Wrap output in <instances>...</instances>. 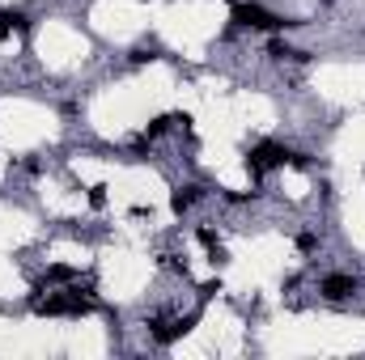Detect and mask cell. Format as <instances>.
Masks as SVG:
<instances>
[{"label":"cell","instance_id":"8992f818","mask_svg":"<svg viewBox=\"0 0 365 360\" xmlns=\"http://www.w3.org/2000/svg\"><path fill=\"white\" fill-rule=\"evenodd\" d=\"M26 25H30V17L21 8H0V38L13 34V30H26Z\"/></svg>","mask_w":365,"mask_h":360},{"label":"cell","instance_id":"7a4b0ae2","mask_svg":"<svg viewBox=\"0 0 365 360\" xmlns=\"http://www.w3.org/2000/svg\"><path fill=\"white\" fill-rule=\"evenodd\" d=\"M34 310L38 314H64V318H81L94 310L89 297H81V284L68 289V293H51V297H34Z\"/></svg>","mask_w":365,"mask_h":360},{"label":"cell","instance_id":"9c48e42d","mask_svg":"<svg viewBox=\"0 0 365 360\" xmlns=\"http://www.w3.org/2000/svg\"><path fill=\"white\" fill-rule=\"evenodd\" d=\"M132 64H145V59H157V47H132V55H128Z\"/></svg>","mask_w":365,"mask_h":360},{"label":"cell","instance_id":"5b68a950","mask_svg":"<svg viewBox=\"0 0 365 360\" xmlns=\"http://www.w3.org/2000/svg\"><path fill=\"white\" fill-rule=\"evenodd\" d=\"M200 195H204V187H196V182H183V187H174V195H170V212H174V216L191 212Z\"/></svg>","mask_w":365,"mask_h":360},{"label":"cell","instance_id":"7c38bea8","mask_svg":"<svg viewBox=\"0 0 365 360\" xmlns=\"http://www.w3.org/2000/svg\"><path fill=\"white\" fill-rule=\"evenodd\" d=\"M89 204L102 208V204H106V187H94V191H89Z\"/></svg>","mask_w":365,"mask_h":360},{"label":"cell","instance_id":"52a82bcc","mask_svg":"<svg viewBox=\"0 0 365 360\" xmlns=\"http://www.w3.org/2000/svg\"><path fill=\"white\" fill-rule=\"evenodd\" d=\"M196 238H200V246H208L213 263H221V259H225V250H221V238H217V233H213L208 225H200V229H196Z\"/></svg>","mask_w":365,"mask_h":360},{"label":"cell","instance_id":"6da1fadb","mask_svg":"<svg viewBox=\"0 0 365 360\" xmlns=\"http://www.w3.org/2000/svg\"><path fill=\"white\" fill-rule=\"evenodd\" d=\"M230 17H234L238 25H247V30H289V25H298V21H289V17H281V13H272V8H264V4H255V0L234 4Z\"/></svg>","mask_w":365,"mask_h":360},{"label":"cell","instance_id":"ba28073f","mask_svg":"<svg viewBox=\"0 0 365 360\" xmlns=\"http://www.w3.org/2000/svg\"><path fill=\"white\" fill-rule=\"evenodd\" d=\"M268 55H276V59H310L306 51H298V47H289V42H281V38L268 47Z\"/></svg>","mask_w":365,"mask_h":360},{"label":"cell","instance_id":"30bf717a","mask_svg":"<svg viewBox=\"0 0 365 360\" xmlns=\"http://www.w3.org/2000/svg\"><path fill=\"white\" fill-rule=\"evenodd\" d=\"M315 246H319V238H315V233H298V250H302V255H310Z\"/></svg>","mask_w":365,"mask_h":360},{"label":"cell","instance_id":"8fae6325","mask_svg":"<svg viewBox=\"0 0 365 360\" xmlns=\"http://www.w3.org/2000/svg\"><path fill=\"white\" fill-rule=\"evenodd\" d=\"M72 276H77L72 267H51V272H47V280H60V284H64V280H72Z\"/></svg>","mask_w":365,"mask_h":360},{"label":"cell","instance_id":"3957f363","mask_svg":"<svg viewBox=\"0 0 365 360\" xmlns=\"http://www.w3.org/2000/svg\"><path fill=\"white\" fill-rule=\"evenodd\" d=\"M285 161H289V149L276 144V140H259V144H251V153H247V170H251L255 178H264L268 170H276V166H285Z\"/></svg>","mask_w":365,"mask_h":360},{"label":"cell","instance_id":"277c9868","mask_svg":"<svg viewBox=\"0 0 365 360\" xmlns=\"http://www.w3.org/2000/svg\"><path fill=\"white\" fill-rule=\"evenodd\" d=\"M319 293H323L327 301H344V297L357 293V276H349V272H332V276H323Z\"/></svg>","mask_w":365,"mask_h":360}]
</instances>
